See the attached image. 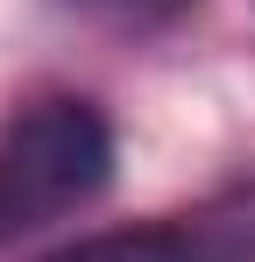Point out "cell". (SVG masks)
I'll return each mask as SVG.
<instances>
[{"label": "cell", "mask_w": 255, "mask_h": 262, "mask_svg": "<svg viewBox=\"0 0 255 262\" xmlns=\"http://www.w3.org/2000/svg\"><path fill=\"white\" fill-rule=\"evenodd\" d=\"M114 177V128L92 99H36L0 135V248L50 227Z\"/></svg>", "instance_id": "obj_1"}, {"label": "cell", "mask_w": 255, "mask_h": 262, "mask_svg": "<svg viewBox=\"0 0 255 262\" xmlns=\"http://www.w3.org/2000/svg\"><path fill=\"white\" fill-rule=\"evenodd\" d=\"M42 262H255V184L206 199L199 213H163L142 227L78 234Z\"/></svg>", "instance_id": "obj_2"}, {"label": "cell", "mask_w": 255, "mask_h": 262, "mask_svg": "<svg viewBox=\"0 0 255 262\" xmlns=\"http://www.w3.org/2000/svg\"><path fill=\"white\" fill-rule=\"evenodd\" d=\"M78 14H99V21H121V29H156V21H177L192 0H64Z\"/></svg>", "instance_id": "obj_3"}]
</instances>
